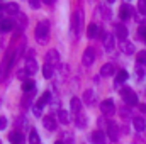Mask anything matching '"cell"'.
I'll use <instances>...</instances> for the list:
<instances>
[{
	"label": "cell",
	"mask_w": 146,
	"mask_h": 144,
	"mask_svg": "<svg viewBox=\"0 0 146 144\" xmlns=\"http://www.w3.org/2000/svg\"><path fill=\"white\" fill-rule=\"evenodd\" d=\"M83 100H85V104H94L95 102V93H94V90H85V93H83Z\"/></svg>",
	"instance_id": "obj_23"
},
{
	"label": "cell",
	"mask_w": 146,
	"mask_h": 144,
	"mask_svg": "<svg viewBox=\"0 0 146 144\" xmlns=\"http://www.w3.org/2000/svg\"><path fill=\"white\" fill-rule=\"evenodd\" d=\"M9 139L12 141V144H21L22 141H24V136H22V132H12L10 136H9Z\"/></svg>",
	"instance_id": "obj_22"
},
{
	"label": "cell",
	"mask_w": 146,
	"mask_h": 144,
	"mask_svg": "<svg viewBox=\"0 0 146 144\" xmlns=\"http://www.w3.org/2000/svg\"><path fill=\"white\" fill-rule=\"evenodd\" d=\"M42 75H44V78H51V76H53V66L44 65V66H42Z\"/></svg>",
	"instance_id": "obj_30"
},
{
	"label": "cell",
	"mask_w": 146,
	"mask_h": 144,
	"mask_svg": "<svg viewBox=\"0 0 146 144\" xmlns=\"http://www.w3.org/2000/svg\"><path fill=\"white\" fill-rule=\"evenodd\" d=\"M85 124H87V117H85V115H82V114H80V115H76V126L82 129V127H85Z\"/></svg>",
	"instance_id": "obj_31"
},
{
	"label": "cell",
	"mask_w": 146,
	"mask_h": 144,
	"mask_svg": "<svg viewBox=\"0 0 146 144\" xmlns=\"http://www.w3.org/2000/svg\"><path fill=\"white\" fill-rule=\"evenodd\" d=\"M114 34H115V37L122 42V41H126V39H127L129 31H127V27H126V26H122V24H115V26H114Z\"/></svg>",
	"instance_id": "obj_6"
},
{
	"label": "cell",
	"mask_w": 146,
	"mask_h": 144,
	"mask_svg": "<svg viewBox=\"0 0 146 144\" xmlns=\"http://www.w3.org/2000/svg\"><path fill=\"white\" fill-rule=\"evenodd\" d=\"M26 70L29 75H34L37 71V61L34 58H27V61H26Z\"/></svg>",
	"instance_id": "obj_14"
},
{
	"label": "cell",
	"mask_w": 146,
	"mask_h": 144,
	"mask_svg": "<svg viewBox=\"0 0 146 144\" xmlns=\"http://www.w3.org/2000/svg\"><path fill=\"white\" fill-rule=\"evenodd\" d=\"M5 12H9V14H12V15H19V14H21V10H19V3H15V2H9V3H5Z\"/></svg>",
	"instance_id": "obj_15"
},
{
	"label": "cell",
	"mask_w": 146,
	"mask_h": 144,
	"mask_svg": "<svg viewBox=\"0 0 146 144\" xmlns=\"http://www.w3.org/2000/svg\"><path fill=\"white\" fill-rule=\"evenodd\" d=\"M34 87H36V85H34L33 80H24V83H22V90H24L26 93H27V92H33Z\"/></svg>",
	"instance_id": "obj_27"
},
{
	"label": "cell",
	"mask_w": 146,
	"mask_h": 144,
	"mask_svg": "<svg viewBox=\"0 0 146 144\" xmlns=\"http://www.w3.org/2000/svg\"><path fill=\"white\" fill-rule=\"evenodd\" d=\"M12 29H14V22H12L10 19L0 20V31H2V32H10Z\"/></svg>",
	"instance_id": "obj_16"
},
{
	"label": "cell",
	"mask_w": 146,
	"mask_h": 144,
	"mask_svg": "<svg viewBox=\"0 0 146 144\" xmlns=\"http://www.w3.org/2000/svg\"><path fill=\"white\" fill-rule=\"evenodd\" d=\"M2 10H5V5H3V3H0V12H2Z\"/></svg>",
	"instance_id": "obj_42"
},
{
	"label": "cell",
	"mask_w": 146,
	"mask_h": 144,
	"mask_svg": "<svg viewBox=\"0 0 146 144\" xmlns=\"http://www.w3.org/2000/svg\"><path fill=\"white\" fill-rule=\"evenodd\" d=\"M104 48L107 53L114 51V34H106L104 36Z\"/></svg>",
	"instance_id": "obj_11"
},
{
	"label": "cell",
	"mask_w": 146,
	"mask_h": 144,
	"mask_svg": "<svg viewBox=\"0 0 146 144\" xmlns=\"http://www.w3.org/2000/svg\"><path fill=\"white\" fill-rule=\"evenodd\" d=\"M90 139L95 144H106V134H104V131H95Z\"/></svg>",
	"instance_id": "obj_13"
},
{
	"label": "cell",
	"mask_w": 146,
	"mask_h": 144,
	"mask_svg": "<svg viewBox=\"0 0 146 144\" xmlns=\"http://www.w3.org/2000/svg\"><path fill=\"white\" fill-rule=\"evenodd\" d=\"M44 65H49V66H56V65H60V54H58L56 49H51V51L46 53Z\"/></svg>",
	"instance_id": "obj_5"
},
{
	"label": "cell",
	"mask_w": 146,
	"mask_h": 144,
	"mask_svg": "<svg viewBox=\"0 0 146 144\" xmlns=\"http://www.w3.org/2000/svg\"><path fill=\"white\" fill-rule=\"evenodd\" d=\"M14 59H15V54L10 51L7 56H5V59L2 61V66H0V80H3L7 75H9V71H10V68L14 66Z\"/></svg>",
	"instance_id": "obj_2"
},
{
	"label": "cell",
	"mask_w": 146,
	"mask_h": 144,
	"mask_svg": "<svg viewBox=\"0 0 146 144\" xmlns=\"http://www.w3.org/2000/svg\"><path fill=\"white\" fill-rule=\"evenodd\" d=\"M99 10H102V12H104V14H102V15H104V19H106V20H109V19H110V10L106 7V5H104V3H100Z\"/></svg>",
	"instance_id": "obj_33"
},
{
	"label": "cell",
	"mask_w": 146,
	"mask_h": 144,
	"mask_svg": "<svg viewBox=\"0 0 146 144\" xmlns=\"http://www.w3.org/2000/svg\"><path fill=\"white\" fill-rule=\"evenodd\" d=\"M145 61H146V51H141V53L138 54V63H139V65H145Z\"/></svg>",
	"instance_id": "obj_34"
},
{
	"label": "cell",
	"mask_w": 146,
	"mask_h": 144,
	"mask_svg": "<svg viewBox=\"0 0 146 144\" xmlns=\"http://www.w3.org/2000/svg\"><path fill=\"white\" fill-rule=\"evenodd\" d=\"M0 144H2V143H0Z\"/></svg>",
	"instance_id": "obj_44"
},
{
	"label": "cell",
	"mask_w": 146,
	"mask_h": 144,
	"mask_svg": "<svg viewBox=\"0 0 146 144\" xmlns=\"http://www.w3.org/2000/svg\"><path fill=\"white\" fill-rule=\"evenodd\" d=\"M136 73H138V76H145V65H139L138 63V68H136Z\"/></svg>",
	"instance_id": "obj_35"
},
{
	"label": "cell",
	"mask_w": 146,
	"mask_h": 144,
	"mask_svg": "<svg viewBox=\"0 0 146 144\" xmlns=\"http://www.w3.org/2000/svg\"><path fill=\"white\" fill-rule=\"evenodd\" d=\"M121 51H122L124 54H133V53L136 51V48H134V44H133L131 41H122V42H121Z\"/></svg>",
	"instance_id": "obj_10"
},
{
	"label": "cell",
	"mask_w": 146,
	"mask_h": 144,
	"mask_svg": "<svg viewBox=\"0 0 146 144\" xmlns=\"http://www.w3.org/2000/svg\"><path fill=\"white\" fill-rule=\"evenodd\" d=\"M87 34H88V37H97L102 34V31H100V27H97L95 24H90L88 27H87Z\"/></svg>",
	"instance_id": "obj_19"
},
{
	"label": "cell",
	"mask_w": 146,
	"mask_h": 144,
	"mask_svg": "<svg viewBox=\"0 0 146 144\" xmlns=\"http://www.w3.org/2000/svg\"><path fill=\"white\" fill-rule=\"evenodd\" d=\"M138 10H139L141 15L146 17V0H139V2H138Z\"/></svg>",
	"instance_id": "obj_32"
},
{
	"label": "cell",
	"mask_w": 146,
	"mask_h": 144,
	"mask_svg": "<svg viewBox=\"0 0 146 144\" xmlns=\"http://www.w3.org/2000/svg\"><path fill=\"white\" fill-rule=\"evenodd\" d=\"M29 5H31L33 9H39V7H41V3H39L37 0H31V2H29Z\"/></svg>",
	"instance_id": "obj_38"
},
{
	"label": "cell",
	"mask_w": 146,
	"mask_h": 144,
	"mask_svg": "<svg viewBox=\"0 0 146 144\" xmlns=\"http://www.w3.org/2000/svg\"><path fill=\"white\" fill-rule=\"evenodd\" d=\"M48 32H49V22H48V20H41V22L37 24V27H36V39H37V42L44 44V42H46V39H48Z\"/></svg>",
	"instance_id": "obj_1"
},
{
	"label": "cell",
	"mask_w": 146,
	"mask_h": 144,
	"mask_svg": "<svg viewBox=\"0 0 146 144\" xmlns=\"http://www.w3.org/2000/svg\"><path fill=\"white\" fill-rule=\"evenodd\" d=\"M58 119H60L61 124H68L70 122V115H68L66 110H58Z\"/></svg>",
	"instance_id": "obj_26"
},
{
	"label": "cell",
	"mask_w": 146,
	"mask_h": 144,
	"mask_svg": "<svg viewBox=\"0 0 146 144\" xmlns=\"http://www.w3.org/2000/svg\"><path fill=\"white\" fill-rule=\"evenodd\" d=\"M127 80V71H124V70H121V71L117 73V76H115V83L119 85V83H124Z\"/></svg>",
	"instance_id": "obj_29"
},
{
	"label": "cell",
	"mask_w": 146,
	"mask_h": 144,
	"mask_svg": "<svg viewBox=\"0 0 146 144\" xmlns=\"http://www.w3.org/2000/svg\"><path fill=\"white\" fill-rule=\"evenodd\" d=\"M138 34L146 39V26H139V31H138Z\"/></svg>",
	"instance_id": "obj_37"
},
{
	"label": "cell",
	"mask_w": 146,
	"mask_h": 144,
	"mask_svg": "<svg viewBox=\"0 0 146 144\" xmlns=\"http://www.w3.org/2000/svg\"><path fill=\"white\" fill-rule=\"evenodd\" d=\"M17 17V27H19V31H24L26 27H27V17L21 12L19 15H15Z\"/></svg>",
	"instance_id": "obj_20"
},
{
	"label": "cell",
	"mask_w": 146,
	"mask_h": 144,
	"mask_svg": "<svg viewBox=\"0 0 146 144\" xmlns=\"http://www.w3.org/2000/svg\"><path fill=\"white\" fill-rule=\"evenodd\" d=\"M112 73H114V65H110V63L104 65V66L100 68V75H102V76H110Z\"/></svg>",
	"instance_id": "obj_25"
},
{
	"label": "cell",
	"mask_w": 146,
	"mask_h": 144,
	"mask_svg": "<svg viewBox=\"0 0 146 144\" xmlns=\"http://www.w3.org/2000/svg\"><path fill=\"white\" fill-rule=\"evenodd\" d=\"M94 61H95V51H94L92 48H87V49L83 51V56H82V63H83L85 66H90Z\"/></svg>",
	"instance_id": "obj_7"
},
{
	"label": "cell",
	"mask_w": 146,
	"mask_h": 144,
	"mask_svg": "<svg viewBox=\"0 0 146 144\" xmlns=\"http://www.w3.org/2000/svg\"><path fill=\"white\" fill-rule=\"evenodd\" d=\"M29 143L31 144H39V134H37L36 129H31V132H29Z\"/></svg>",
	"instance_id": "obj_28"
},
{
	"label": "cell",
	"mask_w": 146,
	"mask_h": 144,
	"mask_svg": "<svg viewBox=\"0 0 146 144\" xmlns=\"http://www.w3.org/2000/svg\"><path fill=\"white\" fill-rule=\"evenodd\" d=\"M139 108H141V112H143V114H146V104H143Z\"/></svg>",
	"instance_id": "obj_41"
},
{
	"label": "cell",
	"mask_w": 146,
	"mask_h": 144,
	"mask_svg": "<svg viewBox=\"0 0 146 144\" xmlns=\"http://www.w3.org/2000/svg\"><path fill=\"white\" fill-rule=\"evenodd\" d=\"M49 100H51V95H49L48 92H44V93L39 97V100L36 102V105H37L39 108H42L44 105H46V104H49Z\"/></svg>",
	"instance_id": "obj_21"
},
{
	"label": "cell",
	"mask_w": 146,
	"mask_h": 144,
	"mask_svg": "<svg viewBox=\"0 0 146 144\" xmlns=\"http://www.w3.org/2000/svg\"><path fill=\"white\" fill-rule=\"evenodd\" d=\"M33 110H34V115H36V117H39V115H41V108L37 107V105H34V107H33Z\"/></svg>",
	"instance_id": "obj_40"
},
{
	"label": "cell",
	"mask_w": 146,
	"mask_h": 144,
	"mask_svg": "<svg viewBox=\"0 0 146 144\" xmlns=\"http://www.w3.org/2000/svg\"><path fill=\"white\" fill-rule=\"evenodd\" d=\"M27 75H29V73H27V70H26V68H24V70H21V71L17 73V76H19V78H26Z\"/></svg>",
	"instance_id": "obj_39"
},
{
	"label": "cell",
	"mask_w": 146,
	"mask_h": 144,
	"mask_svg": "<svg viewBox=\"0 0 146 144\" xmlns=\"http://www.w3.org/2000/svg\"><path fill=\"white\" fill-rule=\"evenodd\" d=\"M121 97L127 105H136L138 104V95L131 90V88H122L121 90Z\"/></svg>",
	"instance_id": "obj_4"
},
{
	"label": "cell",
	"mask_w": 146,
	"mask_h": 144,
	"mask_svg": "<svg viewBox=\"0 0 146 144\" xmlns=\"http://www.w3.org/2000/svg\"><path fill=\"white\" fill-rule=\"evenodd\" d=\"M7 124H9V120H7L5 117H0V131H3V129L7 127Z\"/></svg>",
	"instance_id": "obj_36"
},
{
	"label": "cell",
	"mask_w": 146,
	"mask_h": 144,
	"mask_svg": "<svg viewBox=\"0 0 146 144\" xmlns=\"http://www.w3.org/2000/svg\"><path fill=\"white\" fill-rule=\"evenodd\" d=\"M82 26H83V15H82V10H76L73 14V19H72V27L75 31V36L78 37L80 32H82Z\"/></svg>",
	"instance_id": "obj_3"
},
{
	"label": "cell",
	"mask_w": 146,
	"mask_h": 144,
	"mask_svg": "<svg viewBox=\"0 0 146 144\" xmlns=\"http://www.w3.org/2000/svg\"><path fill=\"white\" fill-rule=\"evenodd\" d=\"M42 126H44L48 131H56V120H54V117H51V115L44 117V119H42Z\"/></svg>",
	"instance_id": "obj_12"
},
{
	"label": "cell",
	"mask_w": 146,
	"mask_h": 144,
	"mask_svg": "<svg viewBox=\"0 0 146 144\" xmlns=\"http://www.w3.org/2000/svg\"><path fill=\"white\" fill-rule=\"evenodd\" d=\"M100 108H102V114L104 115H112L114 112H115V105H114V102L112 100H104L102 104H100Z\"/></svg>",
	"instance_id": "obj_8"
},
{
	"label": "cell",
	"mask_w": 146,
	"mask_h": 144,
	"mask_svg": "<svg viewBox=\"0 0 146 144\" xmlns=\"http://www.w3.org/2000/svg\"><path fill=\"white\" fill-rule=\"evenodd\" d=\"M133 126H134V129H136L138 132H143L146 129V120L141 119V117H136V119L133 120Z\"/></svg>",
	"instance_id": "obj_17"
},
{
	"label": "cell",
	"mask_w": 146,
	"mask_h": 144,
	"mask_svg": "<svg viewBox=\"0 0 146 144\" xmlns=\"http://www.w3.org/2000/svg\"><path fill=\"white\" fill-rule=\"evenodd\" d=\"M54 144H65V143H61V141H56V143H54Z\"/></svg>",
	"instance_id": "obj_43"
},
{
	"label": "cell",
	"mask_w": 146,
	"mask_h": 144,
	"mask_svg": "<svg viewBox=\"0 0 146 144\" xmlns=\"http://www.w3.org/2000/svg\"><path fill=\"white\" fill-rule=\"evenodd\" d=\"M133 15V7L129 3H122L121 9H119V17L121 19H129Z\"/></svg>",
	"instance_id": "obj_9"
},
{
	"label": "cell",
	"mask_w": 146,
	"mask_h": 144,
	"mask_svg": "<svg viewBox=\"0 0 146 144\" xmlns=\"http://www.w3.org/2000/svg\"><path fill=\"white\" fill-rule=\"evenodd\" d=\"M70 108H72L76 115H80V110H82V102H80V98L73 97L72 100H70Z\"/></svg>",
	"instance_id": "obj_18"
},
{
	"label": "cell",
	"mask_w": 146,
	"mask_h": 144,
	"mask_svg": "<svg viewBox=\"0 0 146 144\" xmlns=\"http://www.w3.org/2000/svg\"><path fill=\"white\" fill-rule=\"evenodd\" d=\"M107 131H109V137L112 141H117V139H119V131H117V127H115L114 124H109Z\"/></svg>",
	"instance_id": "obj_24"
}]
</instances>
